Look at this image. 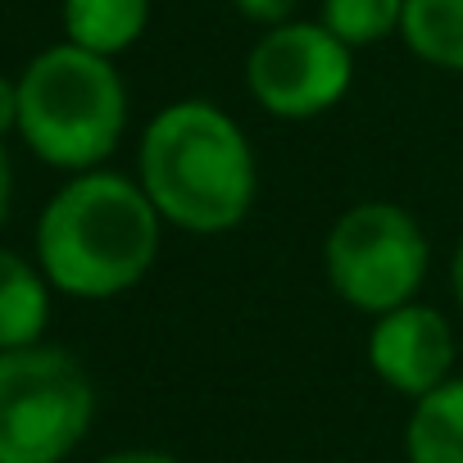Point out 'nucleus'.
<instances>
[{"mask_svg": "<svg viewBox=\"0 0 463 463\" xmlns=\"http://www.w3.org/2000/svg\"><path fill=\"white\" fill-rule=\"evenodd\" d=\"M10 128H19V87L0 78V137Z\"/></svg>", "mask_w": 463, "mask_h": 463, "instance_id": "nucleus-14", "label": "nucleus"}, {"mask_svg": "<svg viewBox=\"0 0 463 463\" xmlns=\"http://www.w3.org/2000/svg\"><path fill=\"white\" fill-rule=\"evenodd\" d=\"M431 246L409 209L391 200H364L345 209L323 246V269L332 291L359 314H391L418 296L427 282Z\"/></svg>", "mask_w": 463, "mask_h": 463, "instance_id": "nucleus-5", "label": "nucleus"}, {"mask_svg": "<svg viewBox=\"0 0 463 463\" xmlns=\"http://www.w3.org/2000/svg\"><path fill=\"white\" fill-rule=\"evenodd\" d=\"M354 82V51L336 42L323 24H278L250 46L246 87L273 118H318L345 100Z\"/></svg>", "mask_w": 463, "mask_h": 463, "instance_id": "nucleus-6", "label": "nucleus"}, {"mask_svg": "<svg viewBox=\"0 0 463 463\" xmlns=\"http://www.w3.org/2000/svg\"><path fill=\"white\" fill-rule=\"evenodd\" d=\"M159 209L123 173L69 177L37 218V269L73 300L132 291L159 255Z\"/></svg>", "mask_w": 463, "mask_h": 463, "instance_id": "nucleus-1", "label": "nucleus"}, {"mask_svg": "<svg viewBox=\"0 0 463 463\" xmlns=\"http://www.w3.org/2000/svg\"><path fill=\"white\" fill-rule=\"evenodd\" d=\"M368 364L382 386L395 395L422 400L440 382H449L454 368V332L440 309L431 305H400L382 314L368 332Z\"/></svg>", "mask_w": 463, "mask_h": 463, "instance_id": "nucleus-7", "label": "nucleus"}, {"mask_svg": "<svg viewBox=\"0 0 463 463\" xmlns=\"http://www.w3.org/2000/svg\"><path fill=\"white\" fill-rule=\"evenodd\" d=\"M10 191H14V177H10V159H5V146H0V222H5V209H10Z\"/></svg>", "mask_w": 463, "mask_h": 463, "instance_id": "nucleus-16", "label": "nucleus"}, {"mask_svg": "<svg viewBox=\"0 0 463 463\" xmlns=\"http://www.w3.org/2000/svg\"><path fill=\"white\" fill-rule=\"evenodd\" d=\"M141 191L164 222L213 237L255 209V150L241 123L209 100L164 105L141 132Z\"/></svg>", "mask_w": 463, "mask_h": 463, "instance_id": "nucleus-2", "label": "nucleus"}, {"mask_svg": "<svg viewBox=\"0 0 463 463\" xmlns=\"http://www.w3.org/2000/svg\"><path fill=\"white\" fill-rule=\"evenodd\" d=\"M19 87V137L28 150L64 173L100 168L128 128V87L114 60L73 42L42 51Z\"/></svg>", "mask_w": 463, "mask_h": 463, "instance_id": "nucleus-3", "label": "nucleus"}, {"mask_svg": "<svg viewBox=\"0 0 463 463\" xmlns=\"http://www.w3.org/2000/svg\"><path fill=\"white\" fill-rule=\"evenodd\" d=\"M241 19L260 24V28H278V24H291V14L300 10V0H232Z\"/></svg>", "mask_w": 463, "mask_h": 463, "instance_id": "nucleus-13", "label": "nucleus"}, {"mask_svg": "<svg viewBox=\"0 0 463 463\" xmlns=\"http://www.w3.org/2000/svg\"><path fill=\"white\" fill-rule=\"evenodd\" d=\"M51 318V282L37 264L0 250V354L42 345Z\"/></svg>", "mask_w": 463, "mask_h": 463, "instance_id": "nucleus-8", "label": "nucleus"}, {"mask_svg": "<svg viewBox=\"0 0 463 463\" xmlns=\"http://www.w3.org/2000/svg\"><path fill=\"white\" fill-rule=\"evenodd\" d=\"M404 46L445 73H463V0H404Z\"/></svg>", "mask_w": 463, "mask_h": 463, "instance_id": "nucleus-11", "label": "nucleus"}, {"mask_svg": "<svg viewBox=\"0 0 463 463\" xmlns=\"http://www.w3.org/2000/svg\"><path fill=\"white\" fill-rule=\"evenodd\" d=\"M100 463H182V458L164 449H118V454H105Z\"/></svg>", "mask_w": 463, "mask_h": 463, "instance_id": "nucleus-15", "label": "nucleus"}, {"mask_svg": "<svg viewBox=\"0 0 463 463\" xmlns=\"http://www.w3.org/2000/svg\"><path fill=\"white\" fill-rule=\"evenodd\" d=\"M96 386L55 345L0 354V463H64L91 431Z\"/></svg>", "mask_w": 463, "mask_h": 463, "instance_id": "nucleus-4", "label": "nucleus"}, {"mask_svg": "<svg viewBox=\"0 0 463 463\" xmlns=\"http://www.w3.org/2000/svg\"><path fill=\"white\" fill-rule=\"evenodd\" d=\"M449 287H454V300L463 309V241L454 246V260H449Z\"/></svg>", "mask_w": 463, "mask_h": 463, "instance_id": "nucleus-17", "label": "nucleus"}, {"mask_svg": "<svg viewBox=\"0 0 463 463\" xmlns=\"http://www.w3.org/2000/svg\"><path fill=\"white\" fill-rule=\"evenodd\" d=\"M336 42L350 51L377 46L404 24V0H323V19H318Z\"/></svg>", "mask_w": 463, "mask_h": 463, "instance_id": "nucleus-12", "label": "nucleus"}, {"mask_svg": "<svg viewBox=\"0 0 463 463\" xmlns=\"http://www.w3.org/2000/svg\"><path fill=\"white\" fill-rule=\"evenodd\" d=\"M150 24V0H64V33L91 55H123Z\"/></svg>", "mask_w": 463, "mask_h": 463, "instance_id": "nucleus-10", "label": "nucleus"}, {"mask_svg": "<svg viewBox=\"0 0 463 463\" xmlns=\"http://www.w3.org/2000/svg\"><path fill=\"white\" fill-rule=\"evenodd\" d=\"M404 454L409 463H463V377H449L413 400Z\"/></svg>", "mask_w": 463, "mask_h": 463, "instance_id": "nucleus-9", "label": "nucleus"}]
</instances>
